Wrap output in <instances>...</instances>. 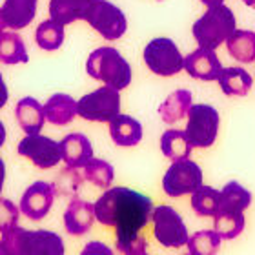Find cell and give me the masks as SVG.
<instances>
[{"label":"cell","mask_w":255,"mask_h":255,"mask_svg":"<svg viewBox=\"0 0 255 255\" xmlns=\"http://www.w3.org/2000/svg\"><path fill=\"white\" fill-rule=\"evenodd\" d=\"M95 206V219L104 226L117 230V250L126 255H142L148 243L140 232L151 221L153 202L148 195L129 188H110L99 197Z\"/></svg>","instance_id":"obj_1"},{"label":"cell","mask_w":255,"mask_h":255,"mask_svg":"<svg viewBox=\"0 0 255 255\" xmlns=\"http://www.w3.org/2000/svg\"><path fill=\"white\" fill-rule=\"evenodd\" d=\"M0 255H64L62 237L48 230L27 232L13 228L2 232Z\"/></svg>","instance_id":"obj_2"},{"label":"cell","mask_w":255,"mask_h":255,"mask_svg":"<svg viewBox=\"0 0 255 255\" xmlns=\"http://www.w3.org/2000/svg\"><path fill=\"white\" fill-rule=\"evenodd\" d=\"M86 71L91 79L101 80L115 90H124L131 82V66L115 48H99L91 51L86 62Z\"/></svg>","instance_id":"obj_3"},{"label":"cell","mask_w":255,"mask_h":255,"mask_svg":"<svg viewBox=\"0 0 255 255\" xmlns=\"http://www.w3.org/2000/svg\"><path fill=\"white\" fill-rule=\"evenodd\" d=\"M235 15L228 5L219 4L208 7V11L193 24V37L201 48L217 49L235 31Z\"/></svg>","instance_id":"obj_4"},{"label":"cell","mask_w":255,"mask_h":255,"mask_svg":"<svg viewBox=\"0 0 255 255\" xmlns=\"http://www.w3.org/2000/svg\"><path fill=\"white\" fill-rule=\"evenodd\" d=\"M219 112L208 104H191L188 112L186 138L191 148H210L219 133Z\"/></svg>","instance_id":"obj_5"},{"label":"cell","mask_w":255,"mask_h":255,"mask_svg":"<svg viewBox=\"0 0 255 255\" xmlns=\"http://www.w3.org/2000/svg\"><path fill=\"white\" fill-rule=\"evenodd\" d=\"M121 113V95L112 86H102L77 102V115L91 123H110Z\"/></svg>","instance_id":"obj_6"},{"label":"cell","mask_w":255,"mask_h":255,"mask_svg":"<svg viewBox=\"0 0 255 255\" xmlns=\"http://www.w3.org/2000/svg\"><path fill=\"white\" fill-rule=\"evenodd\" d=\"M144 62L149 71L159 77H173L184 69V57L171 38H153L144 48Z\"/></svg>","instance_id":"obj_7"},{"label":"cell","mask_w":255,"mask_h":255,"mask_svg":"<svg viewBox=\"0 0 255 255\" xmlns=\"http://www.w3.org/2000/svg\"><path fill=\"white\" fill-rule=\"evenodd\" d=\"M84 20L106 40H117L128 29V20L123 9L108 0H93Z\"/></svg>","instance_id":"obj_8"},{"label":"cell","mask_w":255,"mask_h":255,"mask_svg":"<svg viewBox=\"0 0 255 255\" xmlns=\"http://www.w3.org/2000/svg\"><path fill=\"white\" fill-rule=\"evenodd\" d=\"M153 235L166 248H182L188 243V230L182 217L168 204L153 208Z\"/></svg>","instance_id":"obj_9"},{"label":"cell","mask_w":255,"mask_h":255,"mask_svg":"<svg viewBox=\"0 0 255 255\" xmlns=\"http://www.w3.org/2000/svg\"><path fill=\"white\" fill-rule=\"evenodd\" d=\"M202 184V170L190 159L173 160L162 179V190L166 195L181 197L193 193Z\"/></svg>","instance_id":"obj_10"},{"label":"cell","mask_w":255,"mask_h":255,"mask_svg":"<svg viewBox=\"0 0 255 255\" xmlns=\"http://www.w3.org/2000/svg\"><path fill=\"white\" fill-rule=\"evenodd\" d=\"M18 153L29 159L40 170H51L62 160L60 142L44 137V135H38V133L26 135L22 138L18 142Z\"/></svg>","instance_id":"obj_11"},{"label":"cell","mask_w":255,"mask_h":255,"mask_svg":"<svg viewBox=\"0 0 255 255\" xmlns=\"http://www.w3.org/2000/svg\"><path fill=\"white\" fill-rule=\"evenodd\" d=\"M55 201V186L51 182L37 181L22 195L20 212L31 221H40L49 213Z\"/></svg>","instance_id":"obj_12"},{"label":"cell","mask_w":255,"mask_h":255,"mask_svg":"<svg viewBox=\"0 0 255 255\" xmlns=\"http://www.w3.org/2000/svg\"><path fill=\"white\" fill-rule=\"evenodd\" d=\"M184 69L193 79L210 82V80H217L223 64L213 49L199 46L195 51H191L188 57H184Z\"/></svg>","instance_id":"obj_13"},{"label":"cell","mask_w":255,"mask_h":255,"mask_svg":"<svg viewBox=\"0 0 255 255\" xmlns=\"http://www.w3.org/2000/svg\"><path fill=\"white\" fill-rule=\"evenodd\" d=\"M95 221V206L82 199H73L64 212V226L71 235L88 234Z\"/></svg>","instance_id":"obj_14"},{"label":"cell","mask_w":255,"mask_h":255,"mask_svg":"<svg viewBox=\"0 0 255 255\" xmlns=\"http://www.w3.org/2000/svg\"><path fill=\"white\" fill-rule=\"evenodd\" d=\"M60 153L68 168H82L93 157V146L82 133H69L60 140Z\"/></svg>","instance_id":"obj_15"},{"label":"cell","mask_w":255,"mask_h":255,"mask_svg":"<svg viewBox=\"0 0 255 255\" xmlns=\"http://www.w3.org/2000/svg\"><path fill=\"white\" fill-rule=\"evenodd\" d=\"M110 135L117 146H124V148L137 146L142 140V126L137 119L119 113L117 117L110 121Z\"/></svg>","instance_id":"obj_16"},{"label":"cell","mask_w":255,"mask_h":255,"mask_svg":"<svg viewBox=\"0 0 255 255\" xmlns=\"http://www.w3.org/2000/svg\"><path fill=\"white\" fill-rule=\"evenodd\" d=\"M38 0H5L2 5V15L9 29L18 31L31 24L37 15Z\"/></svg>","instance_id":"obj_17"},{"label":"cell","mask_w":255,"mask_h":255,"mask_svg":"<svg viewBox=\"0 0 255 255\" xmlns=\"http://www.w3.org/2000/svg\"><path fill=\"white\" fill-rule=\"evenodd\" d=\"M15 117H16V123L20 124V128L24 129L26 135L40 133V129L44 126V121H46L44 106L37 99H31V97H26V99L18 101V104L15 108Z\"/></svg>","instance_id":"obj_18"},{"label":"cell","mask_w":255,"mask_h":255,"mask_svg":"<svg viewBox=\"0 0 255 255\" xmlns=\"http://www.w3.org/2000/svg\"><path fill=\"white\" fill-rule=\"evenodd\" d=\"M44 115L48 123L55 126H66L77 117V101L66 93L51 95L44 104Z\"/></svg>","instance_id":"obj_19"},{"label":"cell","mask_w":255,"mask_h":255,"mask_svg":"<svg viewBox=\"0 0 255 255\" xmlns=\"http://www.w3.org/2000/svg\"><path fill=\"white\" fill-rule=\"evenodd\" d=\"M91 2L93 0H49V16L62 26L84 20Z\"/></svg>","instance_id":"obj_20"},{"label":"cell","mask_w":255,"mask_h":255,"mask_svg":"<svg viewBox=\"0 0 255 255\" xmlns=\"http://www.w3.org/2000/svg\"><path fill=\"white\" fill-rule=\"evenodd\" d=\"M221 90L228 97H245L254 86L252 75L245 68H223L217 77Z\"/></svg>","instance_id":"obj_21"},{"label":"cell","mask_w":255,"mask_h":255,"mask_svg":"<svg viewBox=\"0 0 255 255\" xmlns=\"http://www.w3.org/2000/svg\"><path fill=\"white\" fill-rule=\"evenodd\" d=\"M191 108V93L188 90H177L159 108L160 119L166 124H175L188 115Z\"/></svg>","instance_id":"obj_22"},{"label":"cell","mask_w":255,"mask_h":255,"mask_svg":"<svg viewBox=\"0 0 255 255\" xmlns=\"http://www.w3.org/2000/svg\"><path fill=\"white\" fill-rule=\"evenodd\" d=\"M226 48L230 57L245 64H250L255 60V33L246 29H235L226 38Z\"/></svg>","instance_id":"obj_23"},{"label":"cell","mask_w":255,"mask_h":255,"mask_svg":"<svg viewBox=\"0 0 255 255\" xmlns=\"http://www.w3.org/2000/svg\"><path fill=\"white\" fill-rule=\"evenodd\" d=\"M27 57L26 44L20 35L15 31L0 33V62L4 64H26Z\"/></svg>","instance_id":"obj_24"},{"label":"cell","mask_w":255,"mask_h":255,"mask_svg":"<svg viewBox=\"0 0 255 255\" xmlns=\"http://www.w3.org/2000/svg\"><path fill=\"white\" fill-rule=\"evenodd\" d=\"M160 149L170 160H182L190 157L191 144L181 129H166L160 137Z\"/></svg>","instance_id":"obj_25"},{"label":"cell","mask_w":255,"mask_h":255,"mask_svg":"<svg viewBox=\"0 0 255 255\" xmlns=\"http://www.w3.org/2000/svg\"><path fill=\"white\" fill-rule=\"evenodd\" d=\"M215 232H217L223 239H235L237 235L243 234L246 224L245 212H234V210H219L215 215Z\"/></svg>","instance_id":"obj_26"},{"label":"cell","mask_w":255,"mask_h":255,"mask_svg":"<svg viewBox=\"0 0 255 255\" xmlns=\"http://www.w3.org/2000/svg\"><path fill=\"white\" fill-rule=\"evenodd\" d=\"M221 204V191L212 186H199L191 195V208L199 217H213Z\"/></svg>","instance_id":"obj_27"},{"label":"cell","mask_w":255,"mask_h":255,"mask_svg":"<svg viewBox=\"0 0 255 255\" xmlns=\"http://www.w3.org/2000/svg\"><path fill=\"white\" fill-rule=\"evenodd\" d=\"M250 204H252V193L246 188L241 186L239 182H228L221 190V204H219V210L245 212Z\"/></svg>","instance_id":"obj_28"},{"label":"cell","mask_w":255,"mask_h":255,"mask_svg":"<svg viewBox=\"0 0 255 255\" xmlns=\"http://www.w3.org/2000/svg\"><path fill=\"white\" fill-rule=\"evenodd\" d=\"M37 46L44 51H57L64 44V26L55 20H44L35 33Z\"/></svg>","instance_id":"obj_29"},{"label":"cell","mask_w":255,"mask_h":255,"mask_svg":"<svg viewBox=\"0 0 255 255\" xmlns=\"http://www.w3.org/2000/svg\"><path fill=\"white\" fill-rule=\"evenodd\" d=\"M221 241L223 237L215 230H204L188 237L186 246L191 255H213L221 248Z\"/></svg>","instance_id":"obj_30"},{"label":"cell","mask_w":255,"mask_h":255,"mask_svg":"<svg viewBox=\"0 0 255 255\" xmlns=\"http://www.w3.org/2000/svg\"><path fill=\"white\" fill-rule=\"evenodd\" d=\"M84 179H88L90 182H93L97 188H110L113 182V177H115V171H113V166L110 162L102 159H93L91 157L84 166Z\"/></svg>","instance_id":"obj_31"},{"label":"cell","mask_w":255,"mask_h":255,"mask_svg":"<svg viewBox=\"0 0 255 255\" xmlns=\"http://www.w3.org/2000/svg\"><path fill=\"white\" fill-rule=\"evenodd\" d=\"M18 215H20V208L15 206V202H11L9 199H0V234L16 226Z\"/></svg>","instance_id":"obj_32"},{"label":"cell","mask_w":255,"mask_h":255,"mask_svg":"<svg viewBox=\"0 0 255 255\" xmlns=\"http://www.w3.org/2000/svg\"><path fill=\"white\" fill-rule=\"evenodd\" d=\"M91 254H106V255H112V250L108 248V246L101 245V243H91L88 245L82 250V255H91Z\"/></svg>","instance_id":"obj_33"},{"label":"cell","mask_w":255,"mask_h":255,"mask_svg":"<svg viewBox=\"0 0 255 255\" xmlns=\"http://www.w3.org/2000/svg\"><path fill=\"white\" fill-rule=\"evenodd\" d=\"M7 99H9V93H7V86L4 82V77L0 73V110L7 104Z\"/></svg>","instance_id":"obj_34"},{"label":"cell","mask_w":255,"mask_h":255,"mask_svg":"<svg viewBox=\"0 0 255 255\" xmlns=\"http://www.w3.org/2000/svg\"><path fill=\"white\" fill-rule=\"evenodd\" d=\"M4 181H5V162L0 157V193H2V188H4Z\"/></svg>","instance_id":"obj_35"},{"label":"cell","mask_w":255,"mask_h":255,"mask_svg":"<svg viewBox=\"0 0 255 255\" xmlns=\"http://www.w3.org/2000/svg\"><path fill=\"white\" fill-rule=\"evenodd\" d=\"M4 142H5V128L2 124V121H0V148L4 146Z\"/></svg>","instance_id":"obj_36"},{"label":"cell","mask_w":255,"mask_h":255,"mask_svg":"<svg viewBox=\"0 0 255 255\" xmlns=\"http://www.w3.org/2000/svg\"><path fill=\"white\" fill-rule=\"evenodd\" d=\"M202 4L208 5V7H212V5H219V4H224V0H201Z\"/></svg>","instance_id":"obj_37"},{"label":"cell","mask_w":255,"mask_h":255,"mask_svg":"<svg viewBox=\"0 0 255 255\" xmlns=\"http://www.w3.org/2000/svg\"><path fill=\"white\" fill-rule=\"evenodd\" d=\"M5 27H7V24H5V18H4V15H2V9H0V33L4 31Z\"/></svg>","instance_id":"obj_38"},{"label":"cell","mask_w":255,"mask_h":255,"mask_svg":"<svg viewBox=\"0 0 255 255\" xmlns=\"http://www.w3.org/2000/svg\"><path fill=\"white\" fill-rule=\"evenodd\" d=\"M243 2H245L248 7H255V0H243Z\"/></svg>","instance_id":"obj_39"}]
</instances>
